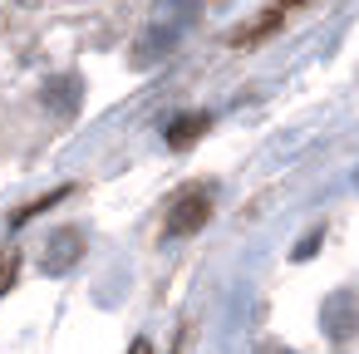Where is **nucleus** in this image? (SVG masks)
<instances>
[{
	"label": "nucleus",
	"mask_w": 359,
	"mask_h": 354,
	"mask_svg": "<svg viewBox=\"0 0 359 354\" xmlns=\"http://www.w3.org/2000/svg\"><path fill=\"white\" fill-rule=\"evenodd\" d=\"M207 217H212V187L192 182V187H182V192L172 197V212H168L163 236H168V241H172V236H192V231H202Z\"/></svg>",
	"instance_id": "f257e3e1"
},
{
	"label": "nucleus",
	"mask_w": 359,
	"mask_h": 354,
	"mask_svg": "<svg viewBox=\"0 0 359 354\" xmlns=\"http://www.w3.org/2000/svg\"><path fill=\"white\" fill-rule=\"evenodd\" d=\"M207 128H212V118H207V114H182V118H172V123H168V148H192Z\"/></svg>",
	"instance_id": "f03ea898"
},
{
	"label": "nucleus",
	"mask_w": 359,
	"mask_h": 354,
	"mask_svg": "<svg viewBox=\"0 0 359 354\" xmlns=\"http://www.w3.org/2000/svg\"><path fill=\"white\" fill-rule=\"evenodd\" d=\"M79 251H84V246H79V231H60V236L50 241V256H45V271H50V275H60V271H69V266L79 261Z\"/></svg>",
	"instance_id": "7ed1b4c3"
},
{
	"label": "nucleus",
	"mask_w": 359,
	"mask_h": 354,
	"mask_svg": "<svg viewBox=\"0 0 359 354\" xmlns=\"http://www.w3.org/2000/svg\"><path fill=\"white\" fill-rule=\"evenodd\" d=\"M11 275H15V256H0V290H6Z\"/></svg>",
	"instance_id": "20e7f679"
},
{
	"label": "nucleus",
	"mask_w": 359,
	"mask_h": 354,
	"mask_svg": "<svg viewBox=\"0 0 359 354\" xmlns=\"http://www.w3.org/2000/svg\"><path fill=\"white\" fill-rule=\"evenodd\" d=\"M128 354H153V349H148V339H138V344H133Z\"/></svg>",
	"instance_id": "39448f33"
}]
</instances>
